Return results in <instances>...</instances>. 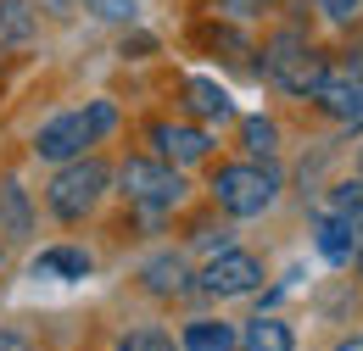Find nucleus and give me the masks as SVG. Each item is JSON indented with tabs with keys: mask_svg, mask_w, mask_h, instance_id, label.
<instances>
[{
	"mask_svg": "<svg viewBox=\"0 0 363 351\" xmlns=\"http://www.w3.org/2000/svg\"><path fill=\"white\" fill-rule=\"evenodd\" d=\"M285 190V168L274 156H240V162H218L213 178H207V195L224 218L246 223V218H263Z\"/></svg>",
	"mask_w": 363,
	"mask_h": 351,
	"instance_id": "nucleus-1",
	"label": "nucleus"
},
{
	"mask_svg": "<svg viewBox=\"0 0 363 351\" xmlns=\"http://www.w3.org/2000/svg\"><path fill=\"white\" fill-rule=\"evenodd\" d=\"M257 56H263V62H257V73H263L274 89L296 95V100H313L318 84L330 79V56H324L302 28H274Z\"/></svg>",
	"mask_w": 363,
	"mask_h": 351,
	"instance_id": "nucleus-2",
	"label": "nucleus"
},
{
	"mask_svg": "<svg viewBox=\"0 0 363 351\" xmlns=\"http://www.w3.org/2000/svg\"><path fill=\"white\" fill-rule=\"evenodd\" d=\"M112 184H118V195H123L140 218L151 223V229L168 218V212H179L184 195H190L184 168L162 162V156H123V162H118V173H112Z\"/></svg>",
	"mask_w": 363,
	"mask_h": 351,
	"instance_id": "nucleus-3",
	"label": "nucleus"
},
{
	"mask_svg": "<svg viewBox=\"0 0 363 351\" xmlns=\"http://www.w3.org/2000/svg\"><path fill=\"white\" fill-rule=\"evenodd\" d=\"M112 162L106 156H73V162H62L56 173H50V184H45V212L56 223H84V218H95V207L112 195Z\"/></svg>",
	"mask_w": 363,
	"mask_h": 351,
	"instance_id": "nucleus-4",
	"label": "nucleus"
},
{
	"mask_svg": "<svg viewBox=\"0 0 363 351\" xmlns=\"http://www.w3.org/2000/svg\"><path fill=\"white\" fill-rule=\"evenodd\" d=\"M263 290V257L229 246L218 257H207V267H196V296L207 301H235V296H257Z\"/></svg>",
	"mask_w": 363,
	"mask_h": 351,
	"instance_id": "nucleus-5",
	"label": "nucleus"
},
{
	"mask_svg": "<svg viewBox=\"0 0 363 351\" xmlns=\"http://www.w3.org/2000/svg\"><path fill=\"white\" fill-rule=\"evenodd\" d=\"M90 145H101V134H95V123H90V112H84V106L56 112V117H45V123L34 129V156L50 162V168H62V162L84 156Z\"/></svg>",
	"mask_w": 363,
	"mask_h": 351,
	"instance_id": "nucleus-6",
	"label": "nucleus"
},
{
	"mask_svg": "<svg viewBox=\"0 0 363 351\" xmlns=\"http://www.w3.org/2000/svg\"><path fill=\"white\" fill-rule=\"evenodd\" d=\"M145 145H151V156H162L174 168H196V162L213 156V134L201 123H174V117H157L145 129Z\"/></svg>",
	"mask_w": 363,
	"mask_h": 351,
	"instance_id": "nucleus-7",
	"label": "nucleus"
},
{
	"mask_svg": "<svg viewBox=\"0 0 363 351\" xmlns=\"http://www.w3.org/2000/svg\"><path fill=\"white\" fill-rule=\"evenodd\" d=\"M140 290L157 296V301H184V296H196V267L184 251H157L140 267Z\"/></svg>",
	"mask_w": 363,
	"mask_h": 351,
	"instance_id": "nucleus-8",
	"label": "nucleus"
},
{
	"mask_svg": "<svg viewBox=\"0 0 363 351\" xmlns=\"http://www.w3.org/2000/svg\"><path fill=\"white\" fill-rule=\"evenodd\" d=\"M179 100H184V112H190V123H201V129L240 117V112H235V95H229L218 79H207V73H190L179 84Z\"/></svg>",
	"mask_w": 363,
	"mask_h": 351,
	"instance_id": "nucleus-9",
	"label": "nucleus"
},
{
	"mask_svg": "<svg viewBox=\"0 0 363 351\" xmlns=\"http://www.w3.org/2000/svg\"><path fill=\"white\" fill-rule=\"evenodd\" d=\"M313 106L335 123L341 134H358L363 129V79H347V73H330L324 84H318Z\"/></svg>",
	"mask_w": 363,
	"mask_h": 351,
	"instance_id": "nucleus-10",
	"label": "nucleus"
},
{
	"mask_svg": "<svg viewBox=\"0 0 363 351\" xmlns=\"http://www.w3.org/2000/svg\"><path fill=\"white\" fill-rule=\"evenodd\" d=\"M34 279H56V284H79V279H90L95 273V257L84 246H45L34 263H28Z\"/></svg>",
	"mask_w": 363,
	"mask_h": 351,
	"instance_id": "nucleus-11",
	"label": "nucleus"
},
{
	"mask_svg": "<svg viewBox=\"0 0 363 351\" xmlns=\"http://www.w3.org/2000/svg\"><path fill=\"white\" fill-rule=\"evenodd\" d=\"M313 251H318L330 267H352V251H358V234H352V223L318 207V212H313Z\"/></svg>",
	"mask_w": 363,
	"mask_h": 351,
	"instance_id": "nucleus-12",
	"label": "nucleus"
},
{
	"mask_svg": "<svg viewBox=\"0 0 363 351\" xmlns=\"http://www.w3.org/2000/svg\"><path fill=\"white\" fill-rule=\"evenodd\" d=\"M235 351H296V329H291L279 312H257V318L240 323Z\"/></svg>",
	"mask_w": 363,
	"mask_h": 351,
	"instance_id": "nucleus-13",
	"label": "nucleus"
},
{
	"mask_svg": "<svg viewBox=\"0 0 363 351\" xmlns=\"http://www.w3.org/2000/svg\"><path fill=\"white\" fill-rule=\"evenodd\" d=\"M34 234V201L17 178H0V240L6 246H23Z\"/></svg>",
	"mask_w": 363,
	"mask_h": 351,
	"instance_id": "nucleus-14",
	"label": "nucleus"
},
{
	"mask_svg": "<svg viewBox=\"0 0 363 351\" xmlns=\"http://www.w3.org/2000/svg\"><path fill=\"white\" fill-rule=\"evenodd\" d=\"M40 40V6L34 0H0V50H28Z\"/></svg>",
	"mask_w": 363,
	"mask_h": 351,
	"instance_id": "nucleus-15",
	"label": "nucleus"
},
{
	"mask_svg": "<svg viewBox=\"0 0 363 351\" xmlns=\"http://www.w3.org/2000/svg\"><path fill=\"white\" fill-rule=\"evenodd\" d=\"M235 323H224V318H190L179 329V351H235Z\"/></svg>",
	"mask_w": 363,
	"mask_h": 351,
	"instance_id": "nucleus-16",
	"label": "nucleus"
},
{
	"mask_svg": "<svg viewBox=\"0 0 363 351\" xmlns=\"http://www.w3.org/2000/svg\"><path fill=\"white\" fill-rule=\"evenodd\" d=\"M235 123H240V151L246 156H279V123L269 112H246Z\"/></svg>",
	"mask_w": 363,
	"mask_h": 351,
	"instance_id": "nucleus-17",
	"label": "nucleus"
},
{
	"mask_svg": "<svg viewBox=\"0 0 363 351\" xmlns=\"http://www.w3.org/2000/svg\"><path fill=\"white\" fill-rule=\"evenodd\" d=\"M324 212L347 218V223H352V234H363V173L330 184V190H324Z\"/></svg>",
	"mask_w": 363,
	"mask_h": 351,
	"instance_id": "nucleus-18",
	"label": "nucleus"
},
{
	"mask_svg": "<svg viewBox=\"0 0 363 351\" xmlns=\"http://www.w3.org/2000/svg\"><path fill=\"white\" fill-rule=\"evenodd\" d=\"M184 240H190V251L218 257V251H229V246H235V218H196Z\"/></svg>",
	"mask_w": 363,
	"mask_h": 351,
	"instance_id": "nucleus-19",
	"label": "nucleus"
},
{
	"mask_svg": "<svg viewBox=\"0 0 363 351\" xmlns=\"http://www.w3.org/2000/svg\"><path fill=\"white\" fill-rule=\"evenodd\" d=\"M330 162H335V139H324L313 156H302V168H296V184H302V195H308V190H313V195L324 190L318 178H324V168H330Z\"/></svg>",
	"mask_w": 363,
	"mask_h": 351,
	"instance_id": "nucleus-20",
	"label": "nucleus"
},
{
	"mask_svg": "<svg viewBox=\"0 0 363 351\" xmlns=\"http://www.w3.org/2000/svg\"><path fill=\"white\" fill-rule=\"evenodd\" d=\"M112 351H179V340H174L168 329H129Z\"/></svg>",
	"mask_w": 363,
	"mask_h": 351,
	"instance_id": "nucleus-21",
	"label": "nucleus"
},
{
	"mask_svg": "<svg viewBox=\"0 0 363 351\" xmlns=\"http://www.w3.org/2000/svg\"><path fill=\"white\" fill-rule=\"evenodd\" d=\"M79 6H84L90 17H101V23H123V28L140 17V0H79Z\"/></svg>",
	"mask_w": 363,
	"mask_h": 351,
	"instance_id": "nucleus-22",
	"label": "nucleus"
},
{
	"mask_svg": "<svg viewBox=\"0 0 363 351\" xmlns=\"http://www.w3.org/2000/svg\"><path fill=\"white\" fill-rule=\"evenodd\" d=\"M269 11H279V0H218V17H229V23H252Z\"/></svg>",
	"mask_w": 363,
	"mask_h": 351,
	"instance_id": "nucleus-23",
	"label": "nucleus"
},
{
	"mask_svg": "<svg viewBox=\"0 0 363 351\" xmlns=\"http://www.w3.org/2000/svg\"><path fill=\"white\" fill-rule=\"evenodd\" d=\"M84 112H90V123H95V134H101V139H106V134H118V123H123V117H118V106H112L106 95L84 100Z\"/></svg>",
	"mask_w": 363,
	"mask_h": 351,
	"instance_id": "nucleus-24",
	"label": "nucleus"
},
{
	"mask_svg": "<svg viewBox=\"0 0 363 351\" xmlns=\"http://www.w3.org/2000/svg\"><path fill=\"white\" fill-rule=\"evenodd\" d=\"M318 11H324V17H330V23H352V17H358V6L363 0H313Z\"/></svg>",
	"mask_w": 363,
	"mask_h": 351,
	"instance_id": "nucleus-25",
	"label": "nucleus"
},
{
	"mask_svg": "<svg viewBox=\"0 0 363 351\" xmlns=\"http://www.w3.org/2000/svg\"><path fill=\"white\" fill-rule=\"evenodd\" d=\"M118 50H123V56H151V50H157V40H151V34H123V45H118Z\"/></svg>",
	"mask_w": 363,
	"mask_h": 351,
	"instance_id": "nucleus-26",
	"label": "nucleus"
},
{
	"mask_svg": "<svg viewBox=\"0 0 363 351\" xmlns=\"http://www.w3.org/2000/svg\"><path fill=\"white\" fill-rule=\"evenodd\" d=\"M40 11H50V17H73V0H34Z\"/></svg>",
	"mask_w": 363,
	"mask_h": 351,
	"instance_id": "nucleus-27",
	"label": "nucleus"
},
{
	"mask_svg": "<svg viewBox=\"0 0 363 351\" xmlns=\"http://www.w3.org/2000/svg\"><path fill=\"white\" fill-rule=\"evenodd\" d=\"M330 351H363V329H352V335H341Z\"/></svg>",
	"mask_w": 363,
	"mask_h": 351,
	"instance_id": "nucleus-28",
	"label": "nucleus"
},
{
	"mask_svg": "<svg viewBox=\"0 0 363 351\" xmlns=\"http://www.w3.org/2000/svg\"><path fill=\"white\" fill-rule=\"evenodd\" d=\"M0 351H23V340L17 335H0Z\"/></svg>",
	"mask_w": 363,
	"mask_h": 351,
	"instance_id": "nucleus-29",
	"label": "nucleus"
},
{
	"mask_svg": "<svg viewBox=\"0 0 363 351\" xmlns=\"http://www.w3.org/2000/svg\"><path fill=\"white\" fill-rule=\"evenodd\" d=\"M352 267L363 273V234H358V251H352Z\"/></svg>",
	"mask_w": 363,
	"mask_h": 351,
	"instance_id": "nucleus-30",
	"label": "nucleus"
},
{
	"mask_svg": "<svg viewBox=\"0 0 363 351\" xmlns=\"http://www.w3.org/2000/svg\"><path fill=\"white\" fill-rule=\"evenodd\" d=\"M0 267H6V240H0Z\"/></svg>",
	"mask_w": 363,
	"mask_h": 351,
	"instance_id": "nucleus-31",
	"label": "nucleus"
},
{
	"mask_svg": "<svg viewBox=\"0 0 363 351\" xmlns=\"http://www.w3.org/2000/svg\"><path fill=\"white\" fill-rule=\"evenodd\" d=\"M358 173H363V145H358Z\"/></svg>",
	"mask_w": 363,
	"mask_h": 351,
	"instance_id": "nucleus-32",
	"label": "nucleus"
},
{
	"mask_svg": "<svg viewBox=\"0 0 363 351\" xmlns=\"http://www.w3.org/2000/svg\"><path fill=\"white\" fill-rule=\"evenodd\" d=\"M45 351H56V346H45Z\"/></svg>",
	"mask_w": 363,
	"mask_h": 351,
	"instance_id": "nucleus-33",
	"label": "nucleus"
}]
</instances>
